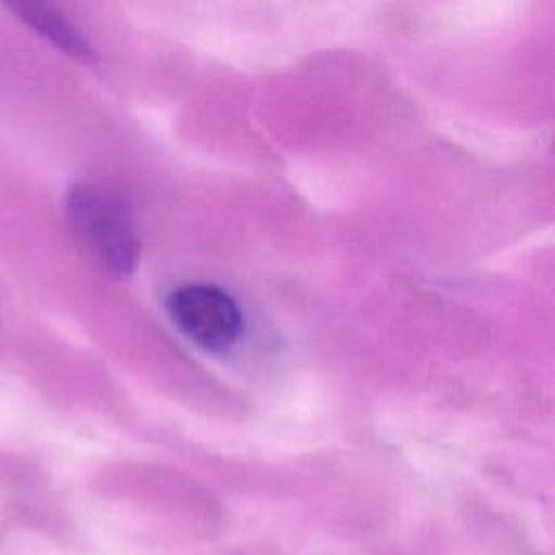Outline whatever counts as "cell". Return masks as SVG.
Returning <instances> with one entry per match:
<instances>
[{"instance_id":"obj_1","label":"cell","mask_w":555,"mask_h":555,"mask_svg":"<svg viewBox=\"0 0 555 555\" xmlns=\"http://www.w3.org/2000/svg\"><path fill=\"white\" fill-rule=\"evenodd\" d=\"M65 206L72 228L91 254L115 275L132 273L141 245L128 202L104 184L78 182Z\"/></svg>"},{"instance_id":"obj_2","label":"cell","mask_w":555,"mask_h":555,"mask_svg":"<svg viewBox=\"0 0 555 555\" xmlns=\"http://www.w3.org/2000/svg\"><path fill=\"white\" fill-rule=\"evenodd\" d=\"M165 310L171 323L202 349L223 351L243 330L238 304L210 284H184L169 291Z\"/></svg>"},{"instance_id":"obj_3","label":"cell","mask_w":555,"mask_h":555,"mask_svg":"<svg viewBox=\"0 0 555 555\" xmlns=\"http://www.w3.org/2000/svg\"><path fill=\"white\" fill-rule=\"evenodd\" d=\"M434 126L464 150L488 160H520L535 152L538 134L477 119L457 111H436Z\"/></svg>"},{"instance_id":"obj_4","label":"cell","mask_w":555,"mask_h":555,"mask_svg":"<svg viewBox=\"0 0 555 555\" xmlns=\"http://www.w3.org/2000/svg\"><path fill=\"white\" fill-rule=\"evenodd\" d=\"M525 7L512 0H460L434 9V24L449 35H488L507 28Z\"/></svg>"},{"instance_id":"obj_5","label":"cell","mask_w":555,"mask_h":555,"mask_svg":"<svg viewBox=\"0 0 555 555\" xmlns=\"http://www.w3.org/2000/svg\"><path fill=\"white\" fill-rule=\"evenodd\" d=\"M11 11L20 15L22 22H26L30 28H35L41 37H46L50 43H54L65 54L74 56L76 61H91L93 50L87 43V39L80 35V30L56 9L41 4V2H11Z\"/></svg>"},{"instance_id":"obj_6","label":"cell","mask_w":555,"mask_h":555,"mask_svg":"<svg viewBox=\"0 0 555 555\" xmlns=\"http://www.w3.org/2000/svg\"><path fill=\"white\" fill-rule=\"evenodd\" d=\"M551 245H555V225L531 232L529 236L518 241V245H514L512 251H531V249H542V247H551Z\"/></svg>"}]
</instances>
